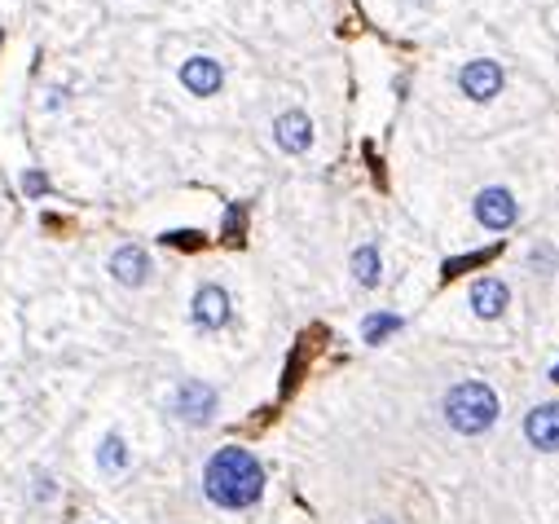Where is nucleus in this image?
Returning a JSON list of instances; mask_svg holds the SVG:
<instances>
[{
    "label": "nucleus",
    "instance_id": "obj_1",
    "mask_svg": "<svg viewBox=\"0 0 559 524\" xmlns=\"http://www.w3.org/2000/svg\"><path fill=\"white\" fill-rule=\"evenodd\" d=\"M203 490H207V498H212L216 507H225V511H242V507H251V502L264 493V467L256 462L251 450H242V445H225V450H216V454L207 459Z\"/></svg>",
    "mask_w": 559,
    "mask_h": 524
},
{
    "label": "nucleus",
    "instance_id": "obj_2",
    "mask_svg": "<svg viewBox=\"0 0 559 524\" xmlns=\"http://www.w3.org/2000/svg\"><path fill=\"white\" fill-rule=\"evenodd\" d=\"M445 419H450V427L462 432V436H480V432L494 427V419H497L494 388H485V384H476V379L454 384V388L445 393Z\"/></svg>",
    "mask_w": 559,
    "mask_h": 524
},
{
    "label": "nucleus",
    "instance_id": "obj_3",
    "mask_svg": "<svg viewBox=\"0 0 559 524\" xmlns=\"http://www.w3.org/2000/svg\"><path fill=\"white\" fill-rule=\"evenodd\" d=\"M172 414L185 419V424H207L216 414V388L203 384V379H185L176 393H172Z\"/></svg>",
    "mask_w": 559,
    "mask_h": 524
},
{
    "label": "nucleus",
    "instance_id": "obj_4",
    "mask_svg": "<svg viewBox=\"0 0 559 524\" xmlns=\"http://www.w3.org/2000/svg\"><path fill=\"white\" fill-rule=\"evenodd\" d=\"M516 216H520V212H516V198L507 195L502 186H489V190L476 195V221H480L485 230H494V233L511 230Z\"/></svg>",
    "mask_w": 559,
    "mask_h": 524
},
{
    "label": "nucleus",
    "instance_id": "obj_5",
    "mask_svg": "<svg viewBox=\"0 0 559 524\" xmlns=\"http://www.w3.org/2000/svg\"><path fill=\"white\" fill-rule=\"evenodd\" d=\"M181 84L194 93V98H216L221 93V84H225V66L216 62V58H185L181 62Z\"/></svg>",
    "mask_w": 559,
    "mask_h": 524
},
{
    "label": "nucleus",
    "instance_id": "obj_6",
    "mask_svg": "<svg viewBox=\"0 0 559 524\" xmlns=\"http://www.w3.org/2000/svg\"><path fill=\"white\" fill-rule=\"evenodd\" d=\"M459 89L467 93L471 101H489L497 98V89H502V66L489 62V58H476V62H467L459 71Z\"/></svg>",
    "mask_w": 559,
    "mask_h": 524
},
{
    "label": "nucleus",
    "instance_id": "obj_7",
    "mask_svg": "<svg viewBox=\"0 0 559 524\" xmlns=\"http://www.w3.org/2000/svg\"><path fill=\"white\" fill-rule=\"evenodd\" d=\"M110 273H115V282H124V287H146L150 273H155V264L146 256V247L124 243V247H115V256H110Z\"/></svg>",
    "mask_w": 559,
    "mask_h": 524
},
{
    "label": "nucleus",
    "instance_id": "obj_8",
    "mask_svg": "<svg viewBox=\"0 0 559 524\" xmlns=\"http://www.w3.org/2000/svg\"><path fill=\"white\" fill-rule=\"evenodd\" d=\"M194 327H203V330L230 327V291L225 287L207 282V287L194 291Z\"/></svg>",
    "mask_w": 559,
    "mask_h": 524
},
{
    "label": "nucleus",
    "instance_id": "obj_9",
    "mask_svg": "<svg viewBox=\"0 0 559 524\" xmlns=\"http://www.w3.org/2000/svg\"><path fill=\"white\" fill-rule=\"evenodd\" d=\"M273 141L287 150V155H304L313 146V119L304 110H282L273 119Z\"/></svg>",
    "mask_w": 559,
    "mask_h": 524
},
{
    "label": "nucleus",
    "instance_id": "obj_10",
    "mask_svg": "<svg viewBox=\"0 0 559 524\" xmlns=\"http://www.w3.org/2000/svg\"><path fill=\"white\" fill-rule=\"evenodd\" d=\"M525 436L537 450H559V401H546V405L528 410Z\"/></svg>",
    "mask_w": 559,
    "mask_h": 524
},
{
    "label": "nucleus",
    "instance_id": "obj_11",
    "mask_svg": "<svg viewBox=\"0 0 559 524\" xmlns=\"http://www.w3.org/2000/svg\"><path fill=\"white\" fill-rule=\"evenodd\" d=\"M471 309H476L480 318H497V313L507 309V287H502L497 278H480V282L471 287Z\"/></svg>",
    "mask_w": 559,
    "mask_h": 524
},
{
    "label": "nucleus",
    "instance_id": "obj_12",
    "mask_svg": "<svg viewBox=\"0 0 559 524\" xmlns=\"http://www.w3.org/2000/svg\"><path fill=\"white\" fill-rule=\"evenodd\" d=\"M128 441L119 436V432H106L101 436V445H98V467L101 472H124L128 467Z\"/></svg>",
    "mask_w": 559,
    "mask_h": 524
},
{
    "label": "nucleus",
    "instance_id": "obj_13",
    "mask_svg": "<svg viewBox=\"0 0 559 524\" xmlns=\"http://www.w3.org/2000/svg\"><path fill=\"white\" fill-rule=\"evenodd\" d=\"M379 273H384V264H379V247H374V243H362V247L353 252V278H357L362 287H374Z\"/></svg>",
    "mask_w": 559,
    "mask_h": 524
},
{
    "label": "nucleus",
    "instance_id": "obj_14",
    "mask_svg": "<svg viewBox=\"0 0 559 524\" xmlns=\"http://www.w3.org/2000/svg\"><path fill=\"white\" fill-rule=\"evenodd\" d=\"M393 330H401V318H396V313H370V318L362 322L365 344H384Z\"/></svg>",
    "mask_w": 559,
    "mask_h": 524
},
{
    "label": "nucleus",
    "instance_id": "obj_15",
    "mask_svg": "<svg viewBox=\"0 0 559 524\" xmlns=\"http://www.w3.org/2000/svg\"><path fill=\"white\" fill-rule=\"evenodd\" d=\"M23 190H27V195H44V190H49V181H44V172H35V167H27V172H23Z\"/></svg>",
    "mask_w": 559,
    "mask_h": 524
},
{
    "label": "nucleus",
    "instance_id": "obj_16",
    "mask_svg": "<svg viewBox=\"0 0 559 524\" xmlns=\"http://www.w3.org/2000/svg\"><path fill=\"white\" fill-rule=\"evenodd\" d=\"M164 243H176V247H194V243H198V233H167Z\"/></svg>",
    "mask_w": 559,
    "mask_h": 524
},
{
    "label": "nucleus",
    "instance_id": "obj_17",
    "mask_svg": "<svg viewBox=\"0 0 559 524\" xmlns=\"http://www.w3.org/2000/svg\"><path fill=\"white\" fill-rule=\"evenodd\" d=\"M242 230V212H230V221H225V233H230V243H233V233Z\"/></svg>",
    "mask_w": 559,
    "mask_h": 524
},
{
    "label": "nucleus",
    "instance_id": "obj_18",
    "mask_svg": "<svg viewBox=\"0 0 559 524\" xmlns=\"http://www.w3.org/2000/svg\"><path fill=\"white\" fill-rule=\"evenodd\" d=\"M414 5H431V0H414Z\"/></svg>",
    "mask_w": 559,
    "mask_h": 524
}]
</instances>
